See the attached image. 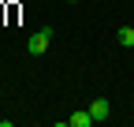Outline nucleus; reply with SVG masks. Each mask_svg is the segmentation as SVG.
<instances>
[{
	"label": "nucleus",
	"mask_w": 134,
	"mask_h": 127,
	"mask_svg": "<svg viewBox=\"0 0 134 127\" xmlns=\"http://www.w3.org/2000/svg\"><path fill=\"white\" fill-rule=\"evenodd\" d=\"M90 116H93V123L108 120V116H112V101H108V97H97V101L90 105Z\"/></svg>",
	"instance_id": "f03ea898"
},
{
	"label": "nucleus",
	"mask_w": 134,
	"mask_h": 127,
	"mask_svg": "<svg viewBox=\"0 0 134 127\" xmlns=\"http://www.w3.org/2000/svg\"><path fill=\"white\" fill-rule=\"evenodd\" d=\"M90 123H93L90 108H78V112H71V116H67V127H90Z\"/></svg>",
	"instance_id": "7ed1b4c3"
},
{
	"label": "nucleus",
	"mask_w": 134,
	"mask_h": 127,
	"mask_svg": "<svg viewBox=\"0 0 134 127\" xmlns=\"http://www.w3.org/2000/svg\"><path fill=\"white\" fill-rule=\"evenodd\" d=\"M115 41H119L123 49H134V26H119L115 30Z\"/></svg>",
	"instance_id": "20e7f679"
},
{
	"label": "nucleus",
	"mask_w": 134,
	"mask_h": 127,
	"mask_svg": "<svg viewBox=\"0 0 134 127\" xmlns=\"http://www.w3.org/2000/svg\"><path fill=\"white\" fill-rule=\"evenodd\" d=\"M71 4H75V0H71Z\"/></svg>",
	"instance_id": "39448f33"
},
{
	"label": "nucleus",
	"mask_w": 134,
	"mask_h": 127,
	"mask_svg": "<svg viewBox=\"0 0 134 127\" xmlns=\"http://www.w3.org/2000/svg\"><path fill=\"white\" fill-rule=\"evenodd\" d=\"M48 45H52V26H41L37 34H30L26 52H30V56H45V52H48Z\"/></svg>",
	"instance_id": "f257e3e1"
}]
</instances>
